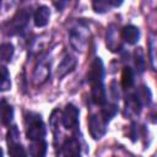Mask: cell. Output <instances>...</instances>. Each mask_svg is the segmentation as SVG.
I'll return each instance as SVG.
<instances>
[{"label": "cell", "instance_id": "ffe728a7", "mask_svg": "<svg viewBox=\"0 0 157 157\" xmlns=\"http://www.w3.org/2000/svg\"><path fill=\"white\" fill-rule=\"evenodd\" d=\"M92 7L97 13H104L112 7L110 0H96L92 2Z\"/></svg>", "mask_w": 157, "mask_h": 157}, {"label": "cell", "instance_id": "30bf717a", "mask_svg": "<svg viewBox=\"0 0 157 157\" xmlns=\"http://www.w3.org/2000/svg\"><path fill=\"white\" fill-rule=\"evenodd\" d=\"M107 47L110 52H119L121 49V43L119 40L118 31L114 25H110L107 31Z\"/></svg>", "mask_w": 157, "mask_h": 157}, {"label": "cell", "instance_id": "3957f363", "mask_svg": "<svg viewBox=\"0 0 157 157\" xmlns=\"http://www.w3.org/2000/svg\"><path fill=\"white\" fill-rule=\"evenodd\" d=\"M29 17H31V9L25 7V9L18 10L15 13V16L5 25V32L10 36L22 33L28 25Z\"/></svg>", "mask_w": 157, "mask_h": 157}, {"label": "cell", "instance_id": "7c38bea8", "mask_svg": "<svg viewBox=\"0 0 157 157\" xmlns=\"http://www.w3.org/2000/svg\"><path fill=\"white\" fill-rule=\"evenodd\" d=\"M75 64H76V60L74 56H71L70 54H66L63 60L60 61L59 66H58V77H63L65 76L67 72H70L74 67H75Z\"/></svg>", "mask_w": 157, "mask_h": 157}, {"label": "cell", "instance_id": "d6986e66", "mask_svg": "<svg viewBox=\"0 0 157 157\" xmlns=\"http://www.w3.org/2000/svg\"><path fill=\"white\" fill-rule=\"evenodd\" d=\"M13 55V45L11 43H2L0 48V58L4 63H7L11 60Z\"/></svg>", "mask_w": 157, "mask_h": 157}, {"label": "cell", "instance_id": "9c48e42d", "mask_svg": "<svg viewBox=\"0 0 157 157\" xmlns=\"http://www.w3.org/2000/svg\"><path fill=\"white\" fill-rule=\"evenodd\" d=\"M121 39L128 44H136L140 39V29L134 25H128L121 28Z\"/></svg>", "mask_w": 157, "mask_h": 157}, {"label": "cell", "instance_id": "5b68a950", "mask_svg": "<svg viewBox=\"0 0 157 157\" xmlns=\"http://www.w3.org/2000/svg\"><path fill=\"white\" fill-rule=\"evenodd\" d=\"M109 120L99 112L97 114H92L88 120V128H90V134L94 140L101 139L105 134V129L108 125Z\"/></svg>", "mask_w": 157, "mask_h": 157}, {"label": "cell", "instance_id": "52a82bcc", "mask_svg": "<svg viewBox=\"0 0 157 157\" xmlns=\"http://www.w3.org/2000/svg\"><path fill=\"white\" fill-rule=\"evenodd\" d=\"M61 123H63L64 128L67 130L75 129L77 126V124H78V109L74 104H71V103L66 104V107L61 114Z\"/></svg>", "mask_w": 157, "mask_h": 157}, {"label": "cell", "instance_id": "7a4b0ae2", "mask_svg": "<svg viewBox=\"0 0 157 157\" xmlns=\"http://www.w3.org/2000/svg\"><path fill=\"white\" fill-rule=\"evenodd\" d=\"M26 134L31 141L44 140L45 136V125L42 120V117L38 113L28 112L26 114Z\"/></svg>", "mask_w": 157, "mask_h": 157}, {"label": "cell", "instance_id": "8992f818", "mask_svg": "<svg viewBox=\"0 0 157 157\" xmlns=\"http://www.w3.org/2000/svg\"><path fill=\"white\" fill-rule=\"evenodd\" d=\"M50 75V64L47 56H43L38 60L34 71H33V81L37 85H42L43 82H45L48 80Z\"/></svg>", "mask_w": 157, "mask_h": 157}, {"label": "cell", "instance_id": "cb8c5ba5", "mask_svg": "<svg viewBox=\"0 0 157 157\" xmlns=\"http://www.w3.org/2000/svg\"><path fill=\"white\" fill-rule=\"evenodd\" d=\"M65 4H66V2H54V5L58 7V10H61V9H63V6H64Z\"/></svg>", "mask_w": 157, "mask_h": 157}, {"label": "cell", "instance_id": "ba28073f", "mask_svg": "<svg viewBox=\"0 0 157 157\" xmlns=\"http://www.w3.org/2000/svg\"><path fill=\"white\" fill-rule=\"evenodd\" d=\"M61 153L63 157H80V144L77 139H66L61 146Z\"/></svg>", "mask_w": 157, "mask_h": 157}, {"label": "cell", "instance_id": "6da1fadb", "mask_svg": "<svg viewBox=\"0 0 157 157\" xmlns=\"http://www.w3.org/2000/svg\"><path fill=\"white\" fill-rule=\"evenodd\" d=\"M104 77V66L99 58H96L87 72V81L91 86V98L92 102L97 105H104L107 103L105 90L103 85Z\"/></svg>", "mask_w": 157, "mask_h": 157}, {"label": "cell", "instance_id": "277c9868", "mask_svg": "<svg viewBox=\"0 0 157 157\" xmlns=\"http://www.w3.org/2000/svg\"><path fill=\"white\" fill-rule=\"evenodd\" d=\"M70 43L75 50L85 52L88 43V32L83 22H78L77 26L70 29Z\"/></svg>", "mask_w": 157, "mask_h": 157}, {"label": "cell", "instance_id": "ac0fdd59", "mask_svg": "<svg viewBox=\"0 0 157 157\" xmlns=\"http://www.w3.org/2000/svg\"><path fill=\"white\" fill-rule=\"evenodd\" d=\"M9 155L10 157H27L26 151L20 141L9 142Z\"/></svg>", "mask_w": 157, "mask_h": 157}, {"label": "cell", "instance_id": "7402d4cb", "mask_svg": "<svg viewBox=\"0 0 157 157\" xmlns=\"http://www.w3.org/2000/svg\"><path fill=\"white\" fill-rule=\"evenodd\" d=\"M0 87H1V91L5 92V91H9L10 87H11V81H10V74L6 69V66H1V81H0Z\"/></svg>", "mask_w": 157, "mask_h": 157}, {"label": "cell", "instance_id": "5bb4252c", "mask_svg": "<svg viewBox=\"0 0 157 157\" xmlns=\"http://www.w3.org/2000/svg\"><path fill=\"white\" fill-rule=\"evenodd\" d=\"M45 152H47V142H45V140L31 141L29 155L32 157H45Z\"/></svg>", "mask_w": 157, "mask_h": 157}, {"label": "cell", "instance_id": "2e32d148", "mask_svg": "<svg viewBox=\"0 0 157 157\" xmlns=\"http://www.w3.org/2000/svg\"><path fill=\"white\" fill-rule=\"evenodd\" d=\"M134 80H135V77H134L132 69L129 67V66H125L123 69V72H121V86H123V88H125V90L130 88L134 85Z\"/></svg>", "mask_w": 157, "mask_h": 157}, {"label": "cell", "instance_id": "e0dca14e", "mask_svg": "<svg viewBox=\"0 0 157 157\" xmlns=\"http://www.w3.org/2000/svg\"><path fill=\"white\" fill-rule=\"evenodd\" d=\"M135 94L142 105H148L151 103L152 94L147 86H141L140 88H137V91H135Z\"/></svg>", "mask_w": 157, "mask_h": 157}, {"label": "cell", "instance_id": "603a6c76", "mask_svg": "<svg viewBox=\"0 0 157 157\" xmlns=\"http://www.w3.org/2000/svg\"><path fill=\"white\" fill-rule=\"evenodd\" d=\"M20 140V132L16 126H11L7 131V141L9 142H17Z\"/></svg>", "mask_w": 157, "mask_h": 157}, {"label": "cell", "instance_id": "9a60e30c", "mask_svg": "<svg viewBox=\"0 0 157 157\" xmlns=\"http://www.w3.org/2000/svg\"><path fill=\"white\" fill-rule=\"evenodd\" d=\"M13 119V108L5 101H1V121L4 125H10Z\"/></svg>", "mask_w": 157, "mask_h": 157}, {"label": "cell", "instance_id": "4fadbf2b", "mask_svg": "<svg viewBox=\"0 0 157 157\" xmlns=\"http://www.w3.org/2000/svg\"><path fill=\"white\" fill-rule=\"evenodd\" d=\"M125 107H126V113H128V114H140L142 104H141L140 101L137 99L135 92H134V93H130V94L126 97Z\"/></svg>", "mask_w": 157, "mask_h": 157}, {"label": "cell", "instance_id": "44dd1931", "mask_svg": "<svg viewBox=\"0 0 157 157\" xmlns=\"http://www.w3.org/2000/svg\"><path fill=\"white\" fill-rule=\"evenodd\" d=\"M134 59H135V66L139 70V72H144L145 70V55L142 48H137L134 52Z\"/></svg>", "mask_w": 157, "mask_h": 157}, {"label": "cell", "instance_id": "8fae6325", "mask_svg": "<svg viewBox=\"0 0 157 157\" xmlns=\"http://www.w3.org/2000/svg\"><path fill=\"white\" fill-rule=\"evenodd\" d=\"M50 18V10L45 5H40L37 7V10L33 13V21L37 27H44L48 25Z\"/></svg>", "mask_w": 157, "mask_h": 157}]
</instances>
